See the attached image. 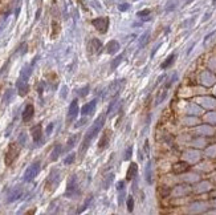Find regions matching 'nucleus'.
<instances>
[{"label": "nucleus", "mask_w": 216, "mask_h": 215, "mask_svg": "<svg viewBox=\"0 0 216 215\" xmlns=\"http://www.w3.org/2000/svg\"><path fill=\"white\" fill-rule=\"evenodd\" d=\"M96 105H97V100H93V101H90V102L85 104V105L81 108V114H82V116L92 114L94 111V109H96Z\"/></svg>", "instance_id": "f8f14e48"}, {"label": "nucleus", "mask_w": 216, "mask_h": 215, "mask_svg": "<svg viewBox=\"0 0 216 215\" xmlns=\"http://www.w3.org/2000/svg\"><path fill=\"white\" fill-rule=\"evenodd\" d=\"M52 129H53V124H51V125H49V126H48V129H46V134H48V135L51 134Z\"/></svg>", "instance_id": "e433bc0d"}, {"label": "nucleus", "mask_w": 216, "mask_h": 215, "mask_svg": "<svg viewBox=\"0 0 216 215\" xmlns=\"http://www.w3.org/2000/svg\"><path fill=\"white\" fill-rule=\"evenodd\" d=\"M113 179H114V174L107 175V177L105 178V180H104V188H109L110 185H112V182H113Z\"/></svg>", "instance_id": "b1692460"}, {"label": "nucleus", "mask_w": 216, "mask_h": 215, "mask_svg": "<svg viewBox=\"0 0 216 215\" xmlns=\"http://www.w3.org/2000/svg\"><path fill=\"white\" fill-rule=\"evenodd\" d=\"M133 209H134V198L133 196H129L127 198V210H129V212H133Z\"/></svg>", "instance_id": "bb28decb"}, {"label": "nucleus", "mask_w": 216, "mask_h": 215, "mask_svg": "<svg viewBox=\"0 0 216 215\" xmlns=\"http://www.w3.org/2000/svg\"><path fill=\"white\" fill-rule=\"evenodd\" d=\"M212 4H213V5H215V7H216V0H212Z\"/></svg>", "instance_id": "ea45409f"}, {"label": "nucleus", "mask_w": 216, "mask_h": 215, "mask_svg": "<svg viewBox=\"0 0 216 215\" xmlns=\"http://www.w3.org/2000/svg\"><path fill=\"white\" fill-rule=\"evenodd\" d=\"M92 199H93V196H89V198H88V199H86V202H85V203H84V206H82V207H80V210H78V211H77V212H82V211H84V210H85V209H86V207H88V206H89V203H90V202H92Z\"/></svg>", "instance_id": "c756f323"}, {"label": "nucleus", "mask_w": 216, "mask_h": 215, "mask_svg": "<svg viewBox=\"0 0 216 215\" xmlns=\"http://www.w3.org/2000/svg\"><path fill=\"white\" fill-rule=\"evenodd\" d=\"M125 188V182L123 180H119V182L117 183V190L119 191V190H123Z\"/></svg>", "instance_id": "72a5a7b5"}, {"label": "nucleus", "mask_w": 216, "mask_h": 215, "mask_svg": "<svg viewBox=\"0 0 216 215\" xmlns=\"http://www.w3.org/2000/svg\"><path fill=\"white\" fill-rule=\"evenodd\" d=\"M175 57H176V56H175V53H172V55H170L167 58H166V61H165V63H163L162 65H160V68H162V69H167V68H170V66L174 64V60H175Z\"/></svg>", "instance_id": "6ab92c4d"}, {"label": "nucleus", "mask_w": 216, "mask_h": 215, "mask_svg": "<svg viewBox=\"0 0 216 215\" xmlns=\"http://www.w3.org/2000/svg\"><path fill=\"white\" fill-rule=\"evenodd\" d=\"M20 153V146H19V142L15 143H9L8 149H7V153H6V157H4V162H6L7 166H11L12 163H14V161L17 158V155H19Z\"/></svg>", "instance_id": "f03ea898"}, {"label": "nucleus", "mask_w": 216, "mask_h": 215, "mask_svg": "<svg viewBox=\"0 0 216 215\" xmlns=\"http://www.w3.org/2000/svg\"><path fill=\"white\" fill-rule=\"evenodd\" d=\"M59 182H60L59 171H57V170H52L51 175H49V178H48V182H46L48 188L51 187V190H54V188L57 187V185H59Z\"/></svg>", "instance_id": "1a4fd4ad"}, {"label": "nucleus", "mask_w": 216, "mask_h": 215, "mask_svg": "<svg viewBox=\"0 0 216 215\" xmlns=\"http://www.w3.org/2000/svg\"><path fill=\"white\" fill-rule=\"evenodd\" d=\"M125 86V80H115L109 88V93L112 97H115L118 96V93L121 92V89Z\"/></svg>", "instance_id": "0eeeda50"}, {"label": "nucleus", "mask_w": 216, "mask_h": 215, "mask_svg": "<svg viewBox=\"0 0 216 215\" xmlns=\"http://www.w3.org/2000/svg\"><path fill=\"white\" fill-rule=\"evenodd\" d=\"M31 134H32V138L35 142H40L41 137H43V127H41V125L37 124V125H35V126H32Z\"/></svg>", "instance_id": "9d476101"}, {"label": "nucleus", "mask_w": 216, "mask_h": 215, "mask_svg": "<svg viewBox=\"0 0 216 215\" xmlns=\"http://www.w3.org/2000/svg\"><path fill=\"white\" fill-rule=\"evenodd\" d=\"M78 113H80V110H78V102L77 100H73L72 102H70V106H69V110H68V121L72 122L73 119H76V117L78 116Z\"/></svg>", "instance_id": "6e6552de"}, {"label": "nucleus", "mask_w": 216, "mask_h": 215, "mask_svg": "<svg viewBox=\"0 0 216 215\" xmlns=\"http://www.w3.org/2000/svg\"><path fill=\"white\" fill-rule=\"evenodd\" d=\"M25 142H27V137H25L24 133H21V134H20V138H19V143H23V145H24Z\"/></svg>", "instance_id": "2f4dec72"}, {"label": "nucleus", "mask_w": 216, "mask_h": 215, "mask_svg": "<svg viewBox=\"0 0 216 215\" xmlns=\"http://www.w3.org/2000/svg\"><path fill=\"white\" fill-rule=\"evenodd\" d=\"M33 114H35V108H33V105H27L24 109V111H23V121L24 122H29L31 119H32Z\"/></svg>", "instance_id": "ddd939ff"}, {"label": "nucleus", "mask_w": 216, "mask_h": 215, "mask_svg": "<svg viewBox=\"0 0 216 215\" xmlns=\"http://www.w3.org/2000/svg\"><path fill=\"white\" fill-rule=\"evenodd\" d=\"M89 48H90V52L92 53H94V55H98V53L102 52V49H104V45H102V42L99 41L98 39H92Z\"/></svg>", "instance_id": "9b49d317"}, {"label": "nucleus", "mask_w": 216, "mask_h": 215, "mask_svg": "<svg viewBox=\"0 0 216 215\" xmlns=\"http://www.w3.org/2000/svg\"><path fill=\"white\" fill-rule=\"evenodd\" d=\"M60 153H61V145H59L57 143L56 146H54V149H53V151H52V154H51V161H57L59 159V155H60Z\"/></svg>", "instance_id": "412c9836"}, {"label": "nucleus", "mask_w": 216, "mask_h": 215, "mask_svg": "<svg viewBox=\"0 0 216 215\" xmlns=\"http://www.w3.org/2000/svg\"><path fill=\"white\" fill-rule=\"evenodd\" d=\"M123 196H125V188H123V190H119V198H118V203L119 204H122Z\"/></svg>", "instance_id": "473e14b6"}, {"label": "nucleus", "mask_w": 216, "mask_h": 215, "mask_svg": "<svg viewBox=\"0 0 216 215\" xmlns=\"http://www.w3.org/2000/svg\"><path fill=\"white\" fill-rule=\"evenodd\" d=\"M16 88H17V92H19V94L21 96V97H24V96L28 93V90H29L28 82L27 81H21V80H17Z\"/></svg>", "instance_id": "4468645a"}, {"label": "nucleus", "mask_w": 216, "mask_h": 215, "mask_svg": "<svg viewBox=\"0 0 216 215\" xmlns=\"http://www.w3.org/2000/svg\"><path fill=\"white\" fill-rule=\"evenodd\" d=\"M21 195H23V190L20 187H15L14 190L9 193V195H8V202H15V201H17L19 198H21Z\"/></svg>", "instance_id": "dca6fc26"}, {"label": "nucleus", "mask_w": 216, "mask_h": 215, "mask_svg": "<svg viewBox=\"0 0 216 215\" xmlns=\"http://www.w3.org/2000/svg\"><path fill=\"white\" fill-rule=\"evenodd\" d=\"M149 37H150V32H146V33L142 35L141 40H139V47H144L149 42Z\"/></svg>", "instance_id": "5701e85b"}, {"label": "nucleus", "mask_w": 216, "mask_h": 215, "mask_svg": "<svg viewBox=\"0 0 216 215\" xmlns=\"http://www.w3.org/2000/svg\"><path fill=\"white\" fill-rule=\"evenodd\" d=\"M78 194V180H77V175L73 174L72 177L69 178L67 185V191H65V195L67 196H74Z\"/></svg>", "instance_id": "20e7f679"}, {"label": "nucleus", "mask_w": 216, "mask_h": 215, "mask_svg": "<svg viewBox=\"0 0 216 215\" xmlns=\"http://www.w3.org/2000/svg\"><path fill=\"white\" fill-rule=\"evenodd\" d=\"M12 96H14V90L12 89H9L8 92L4 94V104H9V101H11V98H12Z\"/></svg>", "instance_id": "a878e982"}, {"label": "nucleus", "mask_w": 216, "mask_h": 215, "mask_svg": "<svg viewBox=\"0 0 216 215\" xmlns=\"http://www.w3.org/2000/svg\"><path fill=\"white\" fill-rule=\"evenodd\" d=\"M88 90H89V86H85V88H84V89L80 92V94L84 97V96H86V94H88Z\"/></svg>", "instance_id": "c9c22d12"}, {"label": "nucleus", "mask_w": 216, "mask_h": 215, "mask_svg": "<svg viewBox=\"0 0 216 215\" xmlns=\"http://www.w3.org/2000/svg\"><path fill=\"white\" fill-rule=\"evenodd\" d=\"M213 33H215V32H212V33L207 35V36H205V37H204V42H205V41H207V40H208V39H210V37H211V36H212V35H213Z\"/></svg>", "instance_id": "58836bf2"}, {"label": "nucleus", "mask_w": 216, "mask_h": 215, "mask_svg": "<svg viewBox=\"0 0 216 215\" xmlns=\"http://www.w3.org/2000/svg\"><path fill=\"white\" fill-rule=\"evenodd\" d=\"M118 50H119V42H118L117 40H112V41H109L106 44V52L110 53V55L117 53Z\"/></svg>", "instance_id": "2eb2a0df"}, {"label": "nucleus", "mask_w": 216, "mask_h": 215, "mask_svg": "<svg viewBox=\"0 0 216 215\" xmlns=\"http://www.w3.org/2000/svg\"><path fill=\"white\" fill-rule=\"evenodd\" d=\"M172 170H174V173H176V174H182V173H184V171L188 170V165H187L186 162H178V163L174 165Z\"/></svg>", "instance_id": "f3484780"}, {"label": "nucleus", "mask_w": 216, "mask_h": 215, "mask_svg": "<svg viewBox=\"0 0 216 215\" xmlns=\"http://www.w3.org/2000/svg\"><path fill=\"white\" fill-rule=\"evenodd\" d=\"M77 139H78V135L77 134H74V135H72V137L68 139V143H67V147H65V151H69L70 149L74 146V143L77 142Z\"/></svg>", "instance_id": "4be33fe9"}, {"label": "nucleus", "mask_w": 216, "mask_h": 215, "mask_svg": "<svg viewBox=\"0 0 216 215\" xmlns=\"http://www.w3.org/2000/svg\"><path fill=\"white\" fill-rule=\"evenodd\" d=\"M131 153H133V147L131 146H129L127 149H126V153H125V161H129V159L131 158Z\"/></svg>", "instance_id": "c85d7f7f"}, {"label": "nucleus", "mask_w": 216, "mask_h": 215, "mask_svg": "<svg viewBox=\"0 0 216 215\" xmlns=\"http://www.w3.org/2000/svg\"><path fill=\"white\" fill-rule=\"evenodd\" d=\"M40 165H41L40 161H35L31 166H28V169L25 170V173H24V178H23V179H24L25 182H31V180L39 174V171H40Z\"/></svg>", "instance_id": "7ed1b4c3"}, {"label": "nucleus", "mask_w": 216, "mask_h": 215, "mask_svg": "<svg viewBox=\"0 0 216 215\" xmlns=\"http://www.w3.org/2000/svg\"><path fill=\"white\" fill-rule=\"evenodd\" d=\"M159 47H160V44H158V45H157V47H155V48H154V49H152V52H151V57H154L155 52H157V49H158V48H159Z\"/></svg>", "instance_id": "4c0bfd02"}, {"label": "nucleus", "mask_w": 216, "mask_h": 215, "mask_svg": "<svg viewBox=\"0 0 216 215\" xmlns=\"http://www.w3.org/2000/svg\"><path fill=\"white\" fill-rule=\"evenodd\" d=\"M106 113L101 114V116H98L96 118V121L92 124V126L88 129V132L85 133V135H84V139L82 142H81V147H80V154L81 155H84L85 154V151L89 149V146H90L92 141L94 139V138L97 137V134H98L99 132H101L102 126H104L105 121H106Z\"/></svg>", "instance_id": "f257e3e1"}, {"label": "nucleus", "mask_w": 216, "mask_h": 215, "mask_svg": "<svg viewBox=\"0 0 216 215\" xmlns=\"http://www.w3.org/2000/svg\"><path fill=\"white\" fill-rule=\"evenodd\" d=\"M137 171H138V165H137V163H130L127 173H126V178H127V179H133L134 175L137 174Z\"/></svg>", "instance_id": "a211bd4d"}, {"label": "nucleus", "mask_w": 216, "mask_h": 215, "mask_svg": "<svg viewBox=\"0 0 216 215\" xmlns=\"http://www.w3.org/2000/svg\"><path fill=\"white\" fill-rule=\"evenodd\" d=\"M149 15H150V9H143V11H139V12L137 13V16H139V17H143V19H144V16H146V17H147V16H149ZM147 19H149V17H147Z\"/></svg>", "instance_id": "7c9ffc66"}, {"label": "nucleus", "mask_w": 216, "mask_h": 215, "mask_svg": "<svg viewBox=\"0 0 216 215\" xmlns=\"http://www.w3.org/2000/svg\"><path fill=\"white\" fill-rule=\"evenodd\" d=\"M74 158H76V154L74 153H72V154H69V155L65 158V165H70V163H73V161H74Z\"/></svg>", "instance_id": "cd10ccee"}, {"label": "nucleus", "mask_w": 216, "mask_h": 215, "mask_svg": "<svg viewBox=\"0 0 216 215\" xmlns=\"http://www.w3.org/2000/svg\"><path fill=\"white\" fill-rule=\"evenodd\" d=\"M110 138H112V132H110L109 129L104 130L102 137H101V139H99V142H98V149H99V150H105V149L109 146Z\"/></svg>", "instance_id": "423d86ee"}, {"label": "nucleus", "mask_w": 216, "mask_h": 215, "mask_svg": "<svg viewBox=\"0 0 216 215\" xmlns=\"http://www.w3.org/2000/svg\"><path fill=\"white\" fill-rule=\"evenodd\" d=\"M144 177H146V182L149 183V185H151L152 183V173H151V162H149L146 166V174H144Z\"/></svg>", "instance_id": "aec40b11"}, {"label": "nucleus", "mask_w": 216, "mask_h": 215, "mask_svg": "<svg viewBox=\"0 0 216 215\" xmlns=\"http://www.w3.org/2000/svg\"><path fill=\"white\" fill-rule=\"evenodd\" d=\"M118 9H119V11H127L129 9V4H121V5H118Z\"/></svg>", "instance_id": "f704fd0d"}, {"label": "nucleus", "mask_w": 216, "mask_h": 215, "mask_svg": "<svg viewBox=\"0 0 216 215\" xmlns=\"http://www.w3.org/2000/svg\"><path fill=\"white\" fill-rule=\"evenodd\" d=\"M92 24L94 25V28H97V31L105 33V32L107 31V28H109V19L107 17L94 19V20H92Z\"/></svg>", "instance_id": "39448f33"}, {"label": "nucleus", "mask_w": 216, "mask_h": 215, "mask_svg": "<svg viewBox=\"0 0 216 215\" xmlns=\"http://www.w3.org/2000/svg\"><path fill=\"white\" fill-rule=\"evenodd\" d=\"M123 57H125V55H119L118 57H115V60L112 63V69H115L118 65H119L121 63H122V60H123Z\"/></svg>", "instance_id": "393cba45"}]
</instances>
